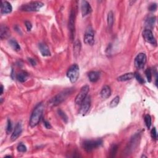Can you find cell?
Instances as JSON below:
<instances>
[{
	"mask_svg": "<svg viewBox=\"0 0 158 158\" xmlns=\"http://www.w3.org/2000/svg\"><path fill=\"white\" fill-rule=\"evenodd\" d=\"M44 106L42 103H38L34 108L30 118L29 124L31 127H35L38 125L42 117Z\"/></svg>",
	"mask_w": 158,
	"mask_h": 158,
	"instance_id": "cell-1",
	"label": "cell"
},
{
	"mask_svg": "<svg viewBox=\"0 0 158 158\" xmlns=\"http://www.w3.org/2000/svg\"><path fill=\"white\" fill-rule=\"evenodd\" d=\"M72 89H66L63 91L62 92L59 93L57 95H56L51 100L49 104L53 106H56L60 104L62 102L66 100L67 98L72 93Z\"/></svg>",
	"mask_w": 158,
	"mask_h": 158,
	"instance_id": "cell-2",
	"label": "cell"
},
{
	"mask_svg": "<svg viewBox=\"0 0 158 158\" xmlns=\"http://www.w3.org/2000/svg\"><path fill=\"white\" fill-rule=\"evenodd\" d=\"M43 6L44 4L41 1H32L29 3L23 4L20 8V9L21 11L26 12L38 11Z\"/></svg>",
	"mask_w": 158,
	"mask_h": 158,
	"instance_id": "cell-3",
	"label": "cell"
},
{
	"mask_svg": "<svg viewBox=\"0 0 158 158\" xmlns=\"http://www.w3.org/2000/svg\"><path fill=\"white\" fill-rule=\"evenodd\" d=\"M79 74H80V70L79 67L77 64H73L68 69L67 72V77L71 81V83H76L79 77Z\"/></svg>",
	"mask_w": 158,
	"mask_h": 158,
	"instance_id": "cell-4",
	"label": "cell"
},
{
	"mask_svg": "<svg viewBox=\"0 0 158 158\" xmlns=\"http://www.w3.org/2000/svg\"><path fill=\"white\" fill-rule=\"evenodd\" d=\"M102 143H103V141L101 140H87L83 143L82 146L86 151L90 152L100 147L102 145Z\"/></svg>",
	"mask_w": 158,
	"mask_h": 158,
	"instance_id": "cell-5",
	"label": "cell"
},
{
	"mask_svg": "<svg viewBox=\"0 0 158 158\" xmlns=\"http://www.w3.org/2000/svg\"><path fill=\"white\" fill-rule=\"evenodd\" d=\"M84 43L86 45L92 46L95 43V31L91 26H88L83 37Z\"/></svg>",
	"mask_w": 158,
	"mask_h": 158,
	"instance_id": "cell-6",
	"label": "cell"
},
{
	"mask_svg": "<svg viewBox=\"0 0 158 158\" xmlns=\"http://www.w3.org/2000/svg\"><path fill=\"white\" fill-rule=\"evenodd\" d=\"M76 11L74 9H72L69 16V29L70 31V36L71 40H73L75 37V32H76Z\"/></svg>",
	"mask_w": 158,
	"mask_h": 158,
	"instance_id": "cell-7",
	"label": "cell"
},
{
	"mask_svg": "<svg viewBox=\"0 0 158 158\" xmlns=\"http://www.w3.org/2000/svg\"><path fill=\"white\" fill-rule=\"evenodd\" d=\"M90 87L88 85H85L83 86L78 93V94L77 95L75 103L77 105H81L82 102L84 101V100L86 98V97L88 96V93L89 92Z\"/></svg>",
	"mask_w": 158,
	"mask_h": 158,
	"instance_id": "cell-8",
	"label": "cell"
},
{
	"mask_svg": "<svg viewBox=\"0 0 158 158\" xmlns=\"http://www.w3.org/2000/svg\"><path fill=\"white\" fill-rule=\"evenodd\" d=\"M146 63V55L141 53H139L135 59V66L138 69H143L145 67V65Z\"/></svg>",
	"mask_w": 158,
	"mask_h": 158,
	"instance_id": "cell-9",
	"label": "cell"
},
{
	"mask_svg": "<svg viewBox=\"0 0 158 158\" xmlns=\"http://www.w3.org/2000/svg\"><path fill=\"white\" fill-rule=\"evenodd\" d=\"M143 37L146 42L152 45H156V40L155 38L152 31L150 29H146L143 32Z\"/></svg>",
	"mask_w": 158,
	"mask_h": 158,
	"instance_id": "cell-10",
	"label": "cell"
},
{
	"mask_svg": "<svg viewBox=\"0 0 158 158\" xmlns=\"http://www.w3.org/2000/svg\"><path fill=\"white\" fill-rule=\"evenodd\" d=\"M80 107V113L83 115H85L88 111H89L91 106V97L90 96H87L86 98L82 102L81 104Z\"/></svg>",
	"mask_w": 158,
	"mask_h": 158,
	"instance_id": "cell-11",
	"label": "cell"
},
{
	"mask_svg": "<svg viewBox=\"0 0 158 158\" xmlns=\"http://www.w3.org/2000/svg\"><path fill=\"white\" fill-rule=\"evenodd\" d=\"M92 11V9L90 3L87 1H82L81 2V12L83 17L89 15Z\"/></svg>",
	"mask_w": 158,
	"mask_h": 158,
	"instance_id": "cell-12",
	"label": "cell"
},
{
	"mask_svg": "<svg viewBox=\"0 0 158 158\" xmlns=\"http://www.w3.org/2000/svg\"><path fill=\"white\" fill-rule=\"evenodd\" d=\"M22 132V127L21 124L17 123L15 127L14 131L12 135H11V141L16 140L21 135Z\"/></svg>",
	"mask_w": 158,
	"mask_h": 158,
	"instance_id": "cell-13",
	"label": "cell"
},
{
	"mask_svg": "<svg viewBox=\"0 0 158 158\" xmlns=\"http://www.w3.org/2000/svg\"><path fill=\"white\" fill-rule=\"evenodd\" d=\"M12 7L11 4L8 1H1V12L3 14H7L12 12Z\"/></svg>",
	"mask_w": 158,
	"mask_h": 158,
	"instance_id": "cell-14",
	"label": "cell"
},
{
	"mask_svg": "<svg viewBox=\"0 0 158 158\" xmlns=\"http://www.w3.org/2000/svg\"><path fill=\"white\" fill-rule=\"evenodd\" d=\"M11 35V32L6 25H1L0 27V38L1 40L8 38Z\"/></svg>",
	"mask_w": 158,
	"mask_h": 158,
	"instance_id": "cell-15",
	"label": "cell"
},
{
	"mask_svg": "<svg viewBox=\"0 0 158 158\" xmlns=\"http://www.w3.org/2000/svg\"><path fill=\"white\" fill-rule=\"evenodd\" d=\"M38 48H39L40 52L41 54H42L43 56H45V57L50 56L51 52L47 45H45V43H41L38 45Z\"/></svg>",
	"mask_w": 158,
	"mask_h": 158,
	"instance_id": "cell-16",
	"label": "cell"
},
{
	"mask_svg": "<svg viewBox=\"0 0 158 158\" xmlns=\"http://www.w3.org/2000/svg\"><path fill=\"white\" fill-rule=\"evenodd\" d=\"M111 95V88L109 86L106 85L102 88V90L100 92V95L102 98L104 100L108 99V98L110 97Z\"/></svg>",
	"mask_w": 158,
	"mask_h": 158,
	"instance_id": "cell-17",
	"label": "cell"
},
{
	"mask_svg": "<svg viewBox=\"0 0 158 158\" xmlns=\"http://www.w3.org/2000/svg\"><path fill=\"white\" fill-rule=\"evenodd\" d=\"M100 76V72L97 71H91L88 74V77L89 80L91 82H96L99 80Z\"/></svg>",
	"mask_w": 158,
	"mask_h": 158,
	"instance_id": "cell-18",
	"label": "cell"
},
{
	"mask_svg": "<svg viewBox=\"0 0 158 158\" xmlns=\"http://www.w3.org/2000/svg\"><path fill=\"white\" fill-rule=\"evenodd\" d=\"M133 78H134V74L132 72H129V73L125 74L122 76H119L117 78V80L119 82H125V81L132 80V79H133Z\"/></svg>",
	"mask_w": 158,
	"mask_h": 158,
	"instance_id": "cell-19",
	"label": "cell"
},
{
	"mask_svg": "<svg viewBox=\"0 0 158 158\" xmlns=\"http://www.w3.org/2000/svg\"><path fill=\"white\" fill-rule=\"evenodd\" d=\"M28 77H29V74H28L26 72L22 71L17 74L16 78L18 81L23 83L27 80Z\"/></svg>",
	"mask_w": 158,
	"mask_h": 158,
	"instance_id": "cell-20",
	"label": "cell"
},
{
	"mask_svg": "<svg viewBox=\"0 0 158 158\" xmlns=\"http://www.w3.org/2000/svg\"><path fill=\"white\" fill-rule=\"evenodd\" d=\"M107 22L109 28L112 29L114 24V14L112 11H110L108 14V17H107Z\"/></svg>",
	"mask_w": 158,
	"mask_h": 158,
	"instance_id": "cell-21",
	"label": "cell"
},
{
	"mask_svg": "<svg viewBox=\"0 0 158 158\" xmlns=\"http://www.w3.org/2000/svg\"><path fill=\"white\" fill-rule=\"evenodd\" d=\"M9 44H10L12 48V49L16 51V52H19V51L21 50V46L17 43V41L15 40L12 39L9 41Z\"/></svg>",
	"mask_w": 158,
	"mask_h": 158,
	"instance_id": "cell-22",
	"label": "cell"
},
{
	"mask_svg": "<svg viewBox=\"0 0 158 158\" xmlns=\"http://www.w3.org/2000/svg\"><path fill=\"white\" fill-rule=\"evenodd\" d=\"M80 48H81L80 41L79 40H77L75 42V44H74V53H75L76 54H78L79 53H80Z\"/></svg>",
	"mask_w": 158,
	"mask_h": 158,
	"instance_id": "cell-23",
	"label": "cell"
},
{
	"mask_svg": "<svg viewBox=\"0 0 158 158\" xmlns=\"http://www.w3.org/2000/svg\"><path fill=\"white\" fill-rule=\"evenodd\" d=\"M119 101H120V98L119 96H115L114 99L111 100L110 102V107L111 108H114L115 107L117 106L119 103Z\"/></svg>",
	"mask_w": 158,
	"mask_h": 158,
	"instance_id": "cell-24",
	"label": "cell"
},
{
	"mask_svg": "<svg viewBox=\"0 0 158 158\" xmlns=\"http://www.w3.org/2000/svg\"><path fill=\"white\" fill-rule=\"evenodd\" d=\"M155 21H156L155 17H150L148 19V20H146V24L148 27H153V25L155 24Z\"/></svg>",
	"mask_w": 158,
	"mask_h": 158,
	"instance_id": "cell-25",
	"label": "cell"
},
{
	"mask_svg": "<svg viewBox=\"0 0 158 158\" xmlns=\"http://www.w3.org/2000/svg\"><path fill=\"white\" fill-rule=\"evenodd\" d=\"M145 122L146 126L148 129H150L151 126V117L149 114H146L145 117Z\"/></svg>",
	"mask_w": 158,
	"mask_h": 158,
	"instance_id": "cell-26",
	"label": "cell"
},
{
	"mask_svg": "<svg viewBox=\"0 0 158 158\" xmlns=\"http://www.w3.org/2000/svg\"><path fill=\"white\" fill-rule=\"evenodd\" d=\"M117 146L116 145H113L111 148L110 150V157H113L115 156L117 151Z\"/></svg>",
	"mask_w": 158,
	"mask_h": 158,
	"instance_id": "cell-27",
	"label": "cell"
},
{
	"mask_svg": "<svg viewBox=\"0 0 158 158\" xmlns=\"http://www.w3.org/2000/svg\"><path fill=\"white\" fill-rule=\"evenodd\" d=\"M134 78H135L137 79V80L141 83V84H143V83H145V80H144L143 78L141 76V75L138 72H135L134 74Z\"/></svg>",
	"mask_w": 158,
	"mask_h": 158,
	"instance_id": "cell-28",
	"label": "cell"
},
{
	"mask_svg": "<svg viewBox=\"0 0 158 158\" xmlns=\"http://www.w3.org/2000/svg\"><path fill=\"white\" fill-rule=\"evenodd\" d=\"M58 114H59V115L60 116V117H61V118L64 120V121L65 122H67V121H68V117H67V115L66 114V113H65L64 112V111H63L61 109L58 110Z\"/></svg>",
	"mask_w": 158,
	"mask_h": 158,
	"instance_id": "cell-29",
	"label": "cell"
},
{
	"mask_svg": "<svg viewBox=\"0 0 158 158\" xmlns=\"http://www.w3.org/2000/svg\"><path fill=\"white\" fill-rule=\"evenodd\" d=\"M12 131V125L11 123V121L9 119L8 120L7 123V127H6V133L7 134L11 133Z\"/></svg>",
	"mask_w": 158,
	"mask_h": 158,
	"instance_id": "cell-30",
	"label": "cell"
},
{
	"mask_svg": "<svg viewBox=\"0 0 158 158\" xmlns=\"http://www.w3.org/2000/svg\"><path fill=\"white\" fill-rule=\"evenodd\" d=\"M145 74H146V77L147 78L148 82H151L152 80V74H151V69L150 68L146 69L145 71Z\"/></svg>",
	"mask_w": 158,
	"mask_h": 158,
	"instance_id": "cell-31",
	"label": "cell"
},
{
	"mask_svg": "<svg viewBox=\"0 0 158 158\" xmlns=\"http://www.w3.org/2000/svg\"><path fill=\"white\" fill-rule=\"evenodd\" d=\"M17 150L20 153H25L27 151V148L24 145H23V144H20V145H18Z\"/></svg>",
	"mask_w": 158,
	"mask_h": 158,
	"instance_id": "cell-32",
	"label": "cell"
},
{
	"mask_svg": "<svg viewBox=\"0 0 158 158\" xmlns=\"http://www.w3.org/2000/svg\"><path fill=\"white\" fill-rule=\"evenodd\" d=\"M151 136L153 139L156 140L157 138V132H156V129L155 127L153 128L151 131Z\"/></svg>",
	"mask_w": 158,
	"mask_h": 158,
	"instance_id": "cell-33",
	"label": "cell"
},
{
	"mask_svg": "<svg viewBox=\"0 0 158 158\" xmlns=\"http://www.w3.org/2000/svg\"><path fill=\"white\" fill-rule=\"evenodd\" d=\"M157 4L156 3H153L149 6L148 9H149V10L150 11H156L157 10Z\"/></svg>",
	"mask_w": 158,
	"mask_h": 158,
	"instance_id": "cell-34",
	"label": "cell"
},
{
	"mask_svg": "<svg viewBox=\"0 0 158 158\" xmlns=\"http://www.w3.org/2000/svg\"><path fill=\"white\" fill-rule=\"evenodd\" d=\"M25 27L27 28V31H30L31 29H32V25L31 24V22H30L29 21H25Z\"/></svg>",
	"mask_w": 158,
	"mask_h": 158,
	"instance_id": "cell-35",
	"label": "cell"
},
{
	"mask_svg": "<svg viewBox=\"0 0 158 158\" xmlns=\"http://www.w3.org/2000/svg\"><path fill=\"white\" fill-rule=\"evenodd\" d=\"M44 125L45 127H46V128L47 129H51L52 128V125H51V124H49V122H48L47 120H44Z\"/></svg>",
	"mask_w": 158,
	"mask_h": 158,
	"instance_id": "cell-36",
	"label": "cell"
},
{
	"mask_svg": "<svg viewBox=\"0 0 158 158\" xmlns=\"http://www.w3.org/2000/svg\"><path fill=\"white\" fill-rule=\"evenodd\" d=\"M29 62L30 63V64L32 65V66H35V65L36 64V61H35V59H34L29 58Z\"/></svg>",
	"mask_w": 158,
	"mask_h": 158,
	"instance_id": "cell-37",
	"label": "cell"
},
{
	"mask_svg": "<svg viewBox=\"0 0 158 158\" xmlns=\"http://www.w3.org/2000/svg\"><path fill=\"white\" fill-rule=\"evenodd\" d=\"M3 90H4V87H3V85H1V95L3 94Z\"/></svg>",
	"mask_w": 158,
	"mask_h": 158,
	"instance_id": "cell-38",
	"label": "cell"
}]
</instances>
